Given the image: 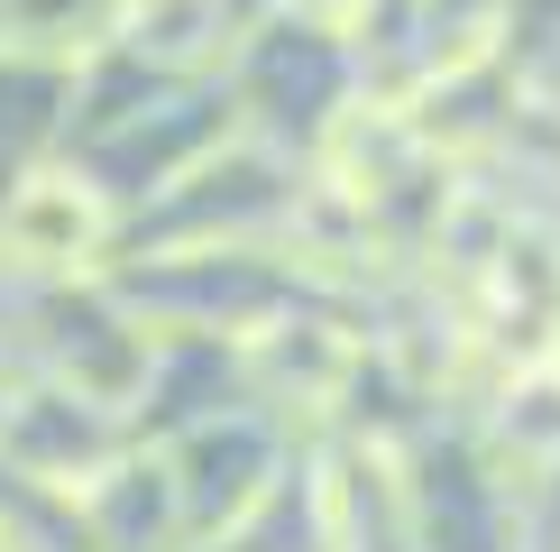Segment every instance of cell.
<instances>
[{
	"label": "cell",
	"instance_id": "obj_7",
	"mask_svg": "<svg viewBox=\"0 0 560 552\" xmlns=\"http://www.w3.org/2000/svg\"><path fill=\"white\" fill-rule=\"evenodd\" d=\"M285 10H294L313 37H340V28H359V19H368V0H285Z\"/></svg>",
	"mask_w": 560,
	"mask_h": 552
},
{
	"label": "cell",
	"instance_id": "obj_6",
	"mask_svg": "<svg viewBox=\"0 0 560 552\" xmlns=\"http://www.w3.org/2000/svg\"><path fill=\"white\" fill-rule=\"evenodd\" d=\"M258 359L294 387V396H331V387L349 378V341L331 332V322H267Z\"/></svg>",
	"mask_w": 560,
	"mask_h": 552
},
{
	"label": "cell",
	"instance_id": "obj_4",
	"mask_svg": "<svg viewBox=\"0 0 560 552\" xmlns=\"http://www.w3.org/2000/svg\"><path fill=\"white\" fill-rule=\"evenodd\" d=\"M74 506H83V543L92 552H148V543L184 534V488H175L166 460H110Z\"/></svg>",
	"mask_w": 560,
	"mask_h": 552
},
{
	"label": "cell",
	"instance_id": "obj_3",
	"mask_svg": "<svg viewBox=\"0 0 560 552\" xmlns=\"http://www.w3.org/2000/svg\"><path fill=\"white\" fill-rule=\"evenodd\" d=\"M110 240V194L83 166H28L0 203V267L19 276H74Z\"/></svg>",
	"mask_w": 560,
	"mask_h": 552
},
{
	"label": "cell",
	"instance_id": "obj_2",
	"mask_svg": "<svg viewBox=\"0 0 560 552\" xmlns=\"http://www.w3.org/2000/svg\"><path fill=\"white\" fill-rule=\"evenodd\" d=\"M37 322H46V378L74 387L83 405L120 414L129 396H148V378H156V341L138 332V322L110 304V295H46Z\"/></svg>",
	"mask_w": 560,
	"mask_h": 552
},
{
	"label": "cell",
	"instance_id": "obj_1",
	"mask_svg": "<svg viewBox=\"0 0 560 552\" xmlns=\"http://www.w3.org/2000/svg\"><path fill=\"white\" fill-rule=\"evenodd\" d=\"M110 460H120L110 451V414L83 405L74 387H56V378H28L10 396V414H0V470L46 488V497H83Z\"/></svg>",
	"mask_w": 560,
	"mask_h": 552
},
{
	"label": "cell",
	"instance_id": "obj_5",
	"mask_svg": "<svg viewBox=\"0 0 560 552\" xmlns=\"http://www.w3.org/2000/svg\"><path fill=\"white\" fill-rule=\"evenodd\" d=\"M129 10L138 0H0V56L19 65H65L74 74L83 56L129 37Z\"/></svg>",
	"mask_w": 560,
	"mask_h": 552
}]
</instances>
